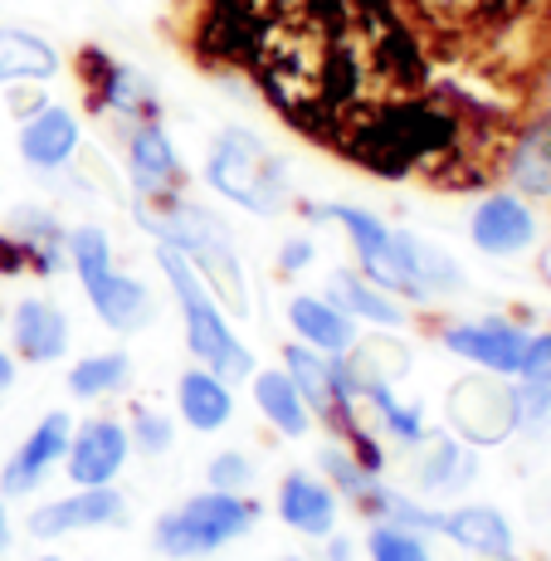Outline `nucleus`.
<instances>
[{
    "mask_svg": "<svg viewBox=\"0 0 551 561\" xmlns=\"http://www.w3.org/2000/svg\"><path fill=\"white\" fill-rule=\"evenodd\" d=\"M250 79L312 142L429 83V54L395 0H254Z\"/></svg>",
    "mask_w": 551,
    "mask_h": 561,
    "instance_id": "1",
    "label": "nucleus"
},
{
    "mask_svg": "<svg viewBox=\"0 0 551 561\" xmlns=\"http://www.w3.org/2000/svg\"><path fill=\"white\" fill-rule=\"evenodd\" d=\"M137 210V225L147 234H157L161 244L181 250L191 259V268L210 284V294L220 298L230 312L250 318V278H244V264H240V250H234V234L220 215L200 210V205L181 201V196H167V201H133Z\"/></svg>",
    "mask_w": 551,
    "mask_h": 561,
    "instance_id": "2",
    "label": "nucleus"
},
{
    "mask_svg": "<svg viewBox=\"0 0 551 561\" xmlns=\"http://www.w3.org/2000/svg\"><path fill=\"white\" fill-rule=\"evenodd\" d=\"M157 259H161V274H167L171 294H176V304H181L191 357H196L200 366H210L215 376H225V381H244V376H254L250 347H240V337L230 332V322H225V312H220V298H215L210 284L191 268V259L181 250H171V244H161Z\"/></svg>",
    "mask_w": 551,
    "mask_h": 561,
    "instance_id": "3",
    "label": "nucleus"
},
{
    "mask_svg": "<svg viewBox=\"0 0 551 561\" xmlns=\"http://www.w3.org/2000/svg\"><path fill=\"white\" fill-rule=\"evenodd\" d=\"M205 181L225 201L244 205L254 215H278L288 205V167L254 137L250 127H225L205 157Z\"/></svg>",
    "mask_w": 551,
    "mask_h": 561,
    "instance_id": "4",
    "label": "nucleus"
},
{
    "mask_svg": "<svg viewBox=\"0 0 551 561\" xmlns=\"http://www.w3.org/2000/svg\"><path fill=\"white\" fill-rule=\"evenodd\" d=\"M254 527V503L240 499V493H225V489H210L205 499H191L181 503L176 513H167L157 523V552L161 557H205L215 547H225L230 537L250 533Z\"/></svg>",
    "mask_w": 551,
    "mask_h": 561,
    "instance_id": "5",
    "label": "nucleus"
},
{
    "mask_svg": "<svg viewBox=\"0 0 551 561\" xmlns=\"http://www.w3.org/2000/svg\"><path fill=\"white\" fill-rule=\"evenodd\" d=\"M312 220H337L342 230L352 234L356 264H361V274L371 278L376 288H386V294H395V298H425L405 268L395 230L386 220H376L371 210H356V205H312Z\"/></svg>",
    "mask_w": 551,
    "mask_h": 561,
    "instance_id": "6",
    "label": "nucleus"
},
{
    "mask_svg": "<svg viewBox=\"0 0 551 561\" xmlns=\"http://www.w3.org/2000/svg\"><path fill=\"white\" fill-rule=\"evenodd\" d=\"M79 79H83V93L99 113H113L123 117L127 127L137 123H161V103H157V89L133 69V64L113 59L107 49L89 45L79 49Z\"/></svg>",
    "mask_w": 551,
    "mask_h": 561,
    "instance_id": "7",
    "label": "nucleus"
},
{
    "mask_svg": "<svg viewBox=\"0 0 551 561\" xmlns=\"http://www.w3.org/2000/svg\"><path fill=\"white\" fill-rule=\"evenodd\" d=\"M64 264V230L49 210L20 205L0 230V274H59Z\"/></svg>",
    "mask_w": 551,
    "mask_h": 561,
    "instance_id": "8",
    "label": "nucleus"
},
{
    "mask_svg": "<svg viewBox=\"0 0 551 561\" xmlns=\"http://www.w3.org/2000/svg\"><path fill=\"white\" fill-rule=\"evenodd\" d=\"M259 35L254 0H205L196 20V59L220 64V69H244Z\"/></svg>",
    "mask_w": 551,
    "mask_h": 561,
    "instance_id": "9",
    "label": "nucleus"
},
{
    "mask_svg": "<svg viewBox=\"0 0 551 561\" xmlns=\"http://www.w3.org/2000/svg\"><path fill=\"white\" fill-rule=\"evenodd\" d=\"M127 181H133L137 201H167L181 191L186 171H181V157L161 123L127 127Z\"/></svg>",
    "mask_w": 551,
    "mask_h": 561,
    "instance_id": "10",
    "label": "nucleus"
},
{
    "mask_svg": "<svg viewBox=\"0 0 551 561\" xmlns=\"http://www.w3.org/2000/svg\"><path fill=\"white\" fill-rule=\"evenodd\" d=\"M469 234H473V244H479L483 254L513 259V254L532 250V240H537V215L527 210V201L517 196V191H493V196H483L479 210H473Z\"/></svg>",
    "mask_w": 551,
    "mask_h": 561,
    "instance_id": "11",
    "label": "nucleus"
},
{
    "mask_svg": "<svg viewBox=\"0 0 551 561\" xmlns=\"http://www.w3.org/2000/svg\"><path fill=\"white\" fill-rule=\"evenodd\" d=\"M445 347L454 352V357L483 366V371L517 376V366H523V347H527V332L513 328V322H503V318L454 322V328H445Z\"/></svg>",
    "mask_w": 551,
    "mask_h": 561,
    "instance_id": "12",
    "label": "nucleus"
},
{
    "mask_svg": "<svg viewBox=\"0 0 551 561\" xmlns=\"http://www.w3.org/2000/svg\"><path fill=\"white\" fill-rule=\"evenodd\" d=\"M127 449H133V439L117 420H89L79 435H69V449H64L69 455V479L79 489H103L127 463Z\"/></svg>",
    "mask_w": 551,
    "mask_h": 561,
    "instance_id": "13",
    "label": "nucleus"
},
{
    "mask_svg": "<svg viewBox=\"0 0 551 561\" xmlns=\"http://www.w3.org/2000/svg\"><path fill=\"white\" fill-rule=\"evenodd\" d=\"M503 176L513 181L517 196L547 201L551 196V113L532 117L527 127H517L503 147Z\"/></svg>",
    "mask_w": 551,
    "mask_h": 561,
    "instance_id": "14",
    "label": "nucleus"
},
{
    "mask_svg": "<svg viewBox=\"0 0 551 561\" xmlns=\"http://www.w3.org/2000/svg\"><path fill=\"white\" fill-rule=\"evenodd\" d=\"M79 142H83L79 117L59 103L35 107V113L25 117V127H20V157H25V167H35V171L69 167L73 152H79Z\"/></svg>",
    "mask_w": 551,
    "mask_h": 561,
    "instance_id": "15",
    "label": "nucleus"
},
{
    "mask_svg": "<svg viewBox=\"0 0 551 561\" xmlns=\"http://www.w3.org/2000/svg\"><path fill=\"white\" fill-rule=\"evenodd\" d=\"M127 508H123V493L103 489H83L79 499H54L45 508L30 513V533L35 537H64L73 527H107V523H123Z\"/></svg>",
    "mask_w": 551,
    "mask_h": 561,
    "instance_id": "16",
    "label": "nucleus"
},
{
    "mask_svg": "<svg viewBox=\"0 0 551 561\" xmlns=\"http://www.w3.org/2000/svg\"><path fill=\"white\" fill-rule=\"evenodd\" d=\"M10 337L25 362H59L69 352V318L59 304L45 298H20L10 312Z\"/></svg>",
    "mask_w": 551,
    "mask_h": 561,
    "instance_id": "17",
    "label": "nucleus"
},
{
    "mask_svg": "<svg viewBox=\"0 0 551 561\" xmlns=\"http://www.w3.org/2000/svg\"><path fill=\"white\" fill-rule=\"evenodd\" d=\"M288 328L298 332L302 347L328 352V357H342V352L356 347V318H347L332 298L298 294L294 304H288Z\"/></svg>",
    "mask_w": 551,
    "mask_h": 561,
    "instance_id": "18",
    "label": "nucleus"
},
{
    "mask_svg": "<svg viewBox=\"0 0 551 561\" xmlns=\"http://www.w3.org/2000/svg\"><path fill=\"white\" fill-rule=\"evenodd\" d=\"M69 449V415H45V425H35V435L20 445V455L5 463L0 489L5 493H30L35 483H45V473L54 469V459H64Z\"/></svg>",
    "mask_w": 551,
    "mask_h": 561,
    "instance_id": "19",
    "label": "nucleus"
},
{
    "mask_svg": "<svg viewBox=\"0 0 551 561\" xmlns=\"http://www.w3.org/2000/svg\"><path fill=\"white\" fill-rule=\"evenodd\" d=\"M278 517H284L294 533L332 537V523H337V493H332L322 479H312V473H288L284 489H278Z\"/></svg>",
    "mask_w": 551,
    "mask_h": 561,
    "instance_id": "20",
    "label": "nucleus"
},
{
    "mask_svg": "<svg viewBox=\"0 0 551 561\" xmlns=\"http://www.w3.org/2000/svg\"><path fill=\"white\" fill-rule=\"evenodd\" d=\"M89 304L93 312L107 322L113 332H137L151 322V294L142 278L133 274H117V268H107L103 278H93L89 284Z\"/></svg>",
    "mask_w": 551,
    "mask_h": 561,
    "instance_id": "21",
    "label": "nucleus"
},
{
    "mask_svg": "<svg viewBox=\"0 0 551 561\" xmlns=\"http://www.w3.org/2000/svg\"><path fill=\"white\" fill-rule=\"evenodd\" d=\"M328 298L337 304L347 318L356 322H376V328H401L405 312L395 304V294H386V288H376L366 274H356V268H337L328 284Z\"/></svg>",
    "mask_w": 551,
    "mask_h": 561,
    "instance_id": "22",
    "label": "nucleus"
},
{
    "mask_svg": "<svg viewBox=\"0 0 551 561\" xmlns=\"http://www.w3.org/2000/svg\"><path fill=\"white\" fill-rule=\"evenodd\" d=\"M176 401H181V415H186V425L200 430V435H210V430L230 425V415H234L230 386H225V376H215L210 366H196V371L181 376Z\"/></svg>",
    "mask_w": 551,
    "mask_h": 561,
    "instance_id": "23",
    "label": "nucleus"
},
{
    "mask_svg": "<svg viewBox=\"0 0 551 561\" xmlns=\"http://www.w3.org/2000/svg\"><path fill=\"white\" fill-rule=\"evenodd\" d=\"M59 73V49L30 30L0 25V83H45Z\"/></svg>",
    "mask_w": 551,
    "mask_h": 561,
    "instance_id": "24",
    "label": "nucleus"
},
{
    "mask_svg": "<svg viewBox=\"0 0 551 561\" xmlns=\"http://www.w3.org/2000/svg\"><path fill=\"white\" fill-rule=\"evenodd\" d=\"M439 533H449L454 542H459L463 552H473V557H493V561L513 557V533H507L503 513H493V508H459V513H449Z\"/></svg>",
    "mask_w": 551,
    "mask_h": 561,
    "instance_id": "25",
    "label": "nucleus"
},
{
    "mask_svg": "<svg viewBox=\"0 0 551 561\" xmlns=\"http://www.w3.org/2000/svg\"><path fill=\"white\" fill-rule=\"evenodd\" d=\"M254 405L264 410V420H274L288 439L308 435V425H312L308 401L298 396V386H294V376L288 371H259L254 376Z\"/></svg>",
    "mask_w": 551,
    "mask_h": 561,
    "instance_id": "26",
    "label": "nucleus"
},
{
    "mask_svg": "<svg viewBox=\"0 0 551 561\" xmlns=\"http://www.w3.org/2000/svg\"><path fill=\"white\" fill-rule=\"evenodd\" d=\"M395 240H401V254H405V268H410V278L420 284V294H454V288L463 284V274H459V264L445 254V250H435L429 240H420V234H410V230H395Z\"/></svg>",
    "mask_w": 551,
    "mask_h": 561,
    "instance_id": "27",
    "label": "nucleus"
},
{
    "mask_svg": "<svg viewBox=\"0 0 551 561\" xmlns=\"http://www.w3.org/2000/svg\"><path fill=\"white\" fill-rule=\"evenodd\" d=\"M352 371H356V391L366 396V401H371L376 410H381V425L391 430L395 439H401V445H420V439H425V425H420V410L415 405H401L391 396V386L381 381V376L371 371V366H361V362H352Z\"/></svg>",
    "mask_w": 551,
    "mask_h": 561,
    "instance_id": "28",
    "label": "nucleus"
},
{
    "mask_svg": "<svg viewBox=\"0 0 551 561\" xmlns=\"http://www.w3.org/2000/svg\"><path fill=\"white\" fill-rule=\"evenodd\" d=\"M127 376H133V362L123 352H103V357H83L79 366L69 371V391L79 401H103V396L123 391Z\"/></svg>",
    "mask_w": 551,
    "mask_h": 561,
    "instance_id": "29",
    "label": "nucleus"
},
{
    "mask_svg": "<svg viewBox=\"0 0 551 561\" xmlns=\"http://www.w3.org/2000/svg\"><path fill=\"white\" fill-rule=\"evenodd\" d=\"M64 259H69L73 274L89 288L93 278H103L107 268H113V240H107L99 225H79V230L64 234Z\"/></svg>",
    "mask_w": 551,
    "mask_h": 561,
    "instance_id": "30",
    "label": "nucleus"
},
{
    "mask_svg": "<svg viewBox=\"0 0 551 561\" xmlns=\"http://www.w3.org/2000/svg\"><path fill=\"white\" fill-rule=\"evenodd\" d=\"M322 469L337 479V489L342 493H352V499H361V508L376 499V473L366 469L361 459H352V455H342V449H322Z\"/></svg>",
    "mask_w": 551,
    "mask_h": 561,
    "instance_id": "31",
    "label": "nucleus"
},
{
    "mask_svg": "<svg viewBox=\"0 0 551 561\" xmlns=\"http://www.w3.org/2000/svg\"><path fill=\"white\" fill-rule=\"evenodd\" d=\"M513 425L532 430V435H551V386H513Z\"/></svg>",
    "mask_w": 551,
    "mask_h": 561,
    "instance_id": "32",
    "label": "nucleus"
},
{
    "mask_svg": "<svg viewBox=\"0 0 551 561\" xmlns=\"http://www.w3.org/2000/svg\"><path fill=\"white\" fill-rule=\"evenodd\" d=\"M473 463L454 449V439H435V449H429V459L420 463V483L425 489H454L459 479H469Z\"/></svg>",
    "mask_w": 551,
    "mask_h": 561,
    "instance_id": "33",
    "label": "nucleus"
},
{
    "mask_svg": "<svg viewBox=\"0 0 551 561\" xmlns=\"http://www.w3.org/2000/svg\"><path fill=\"white\" fill-rule=\"evenodd\" d=\"M371 561H429V547L415 537V527H376L371 533Z\"/></svg>",
    "mask_w": 551,
    "mask_h": 561,
    "instance_id": "34",
    "label": "nucleus"
},
{
    "mask_svg": "<svg viewBox=\"0 0 551 561\" xmlns=\"http://www.w3.org/2000/svg\"><path fill=\"white\" fill-rule=\"evenodd\" d=\"M171 435H176V430H171V420L167 415H157V410H137L133 415V445L142 449V455H161V449H171Z\"/></svg>",
    "mask_w": 551,
    "mask_h": 561,
    "instance_id": "35",
    "label": "nucleus"
},
{
    "mask_svg": "<svg viewBox=\"0 0 551 561\" xmlns=\"http://www.w3.org/2000/svg\"><path fill=\"white\" fill-rule=\"evenodd\" d=\"M517 376H523V381H532V386H551V332H542V337H527Z\"/></svg>",
    "mask_w": 551,
    "mask_h": 561,
    "instance_id": "36",
    "label": "nucleus"
},
{
    "mask_svg": "<svg viewBox=\"0 0 551 561\" xmlns=\"http://www.w3.org/2000/svg\"><path fill=\"white\" fill-rule=\"evenodd\" d=\"M250 479H254V469H250V459L244 455H220L210 463V489L240 493V489H250Z\"/></svg>",
    "mask_w": 551,
    "mask_h": 561,
    "instance_id": "37",
    "label": "nucleus"
},
{
    "mask_svg": "<svg viewBox=\"0 0 551 561\" xmlns=\"http://www.w3.org/2000/svg\"><path fill=\"white\" fill-rule=\"evenodd\" d=\"M527 5H532V0H473L479 25H507V20H517Z\"/></svg>",
    "mask_w": 551,
    "mask_h": 561,
    "instance_id": "38",
    "label": "nucleus"
},
{
    "mask_svg": "<svg viewBox=\"0 0 551 561\" xmlns=\"http://www.w3.org/2000/svg\"><path fill=\"white\" fill-rule=\"evenodd\" d=\"M278 264H284L288 274H298V268H308V264H312V244H308V240H288L284 250H278Z\"/></svg>",
    "mask_w": 551,
    "mask_h": 561,
    "instance_id": "39",
    "label": "nucleus"
},
{
    "mask_svg": "<svg viewBox=\"0 0 551 561\" xmlns=\"http://www.w3.org/2000/svg\"><path fill=\"white\" fill-rule=\"evenodd\" d=\"M10 386H15V362H10L5 352H0V396H5Z\"/></svg>",
    "mask_w": 551,
    "mask_h": 561,
    "instance_id": "40",
    "label": "nucleus"
},
{
    "mask_svg": "<svg viewBox=\"0 0 551 561\" xmlns=\"http://www.w3.org/2000/svg\"><path fill=\"white\" fill-rule=\"evenodd\" d=\"M328 557H332V561H347V557H352V547H347V542H332V547H328Z\"/></svg>",
    "mask_w": 551,
    "mask_h": 561,
    "instance_id": "41",
    "label": "nucleus"
},
{
    "mask_svg": "<svg viewBox=\"0 0 551 561\" xmlns=\"http://www.w3.org/2000/svg\"><path fill=\"white\" fill-rule=\"evenodd\" d=\"M0 552H5V508H0Z\"/></svg>",
    "mask_w": 551,
    "mask_h": 561,
    "instance_id": "42",
    "label": "nucleus"
},
{
    "mask_svg": "<svg viewBox=\"0 0 551 561\" xmlns=\"http://www.w3.org/2000/svg\"><path fill=\"white\" fill-rule=\"evenodd\" d=\"M39 561H54V557H39Z\"/></svg>",
    "mask_w": 551,
    "mask_h": 561,
    "instance_id": "43",
    "label": "nucleus"
},
{
    "mask_svg": "<svg viewBox=\"0 0 551 561\" xmlns=\"http://www.w3.org/2000/svg\"><path fill=\"white\" fill-rule=\"evenodd\" d=\"M294 561H298V557H294Z\"/></svg>",
    "mask_w": 551,
    "mask_h": 561,
    "instance_id": "44",
    "label": "nucleus"
}]
</instances>
